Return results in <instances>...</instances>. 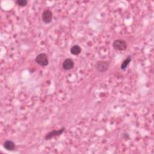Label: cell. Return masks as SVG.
Returning <instances> with one entry per match:
<instances>
[{
	"label": "cell",
	"instance_id": "obj_1",
	"mask_svg": "<svg viewBox=\"0 0 154 154\" xmlns=\"http://www.w3.org/2000/svg\"><path fill=\"white\" fill-rule=\"evenodd\" d=\"M35 61L37 64L41 66H46L49 64L48 56L46 53H40L38 54L35 58Z\"/></svg>",
	"mask_w": 154,
	"mask_h": 154
},
{
	"label": "cell",
	"instance_id": "obj_2",
	"mask_svg": "<svg viewBox=\"0 0 154 154\" xmlns=\"http://www.w3.org/2000/svg\"><path fill=\"white\" fill-rule=\"evenodd\" d=\"M112 47L117 51H125L127 49L128 45L125 40L122 39H117L112 43Z\"/></svg>",
	"mask_w": 154,
	"mask_h": 154
},
{
	"label": "cell",
	"instance_id": "obj_3",
	"mask_svg": "<svg viewBox=\"0 0 154 154\" xmlns=\"http://www.w3.org/2000/svg\"><path fill=\"white\" fill-rule=\"evenodd\" d=\"M109 66V63L106 61H98L95 64L96 69L100 73H103L107 71Z\"/></svg>",
	"mask_w": 154,
	"mask_h": 154
},
{
	"label": "cell",
	"instance_id": "obj_4",
	"mask_svg": "<svg viewBox=\"0 0 154 154\" xmlns=\"http://www.w3.org/2000/svg\"><path fill=\"white\" fill-rule=\"evenodd\" d=\"M65 131V128L63 127L61 128H60L58 130H56V129H54L52 131H51V132H49V133H48L45 137V139L46 140H49L57 136L60 135L61 134H63L64 132V131Z\"/></svg>",
	"mask_w": 154,
	"mask_h": 154
},
{
	"label": "cell",
	"instance_id": "obj_5",
	"mask_svg": "<svg viewBox=\"0 0 154 154\" xmlns=\"http://www.w3.org/2000/svg\"><path fill=\"white\" fill-rule=\"evenodd\" d=\"M52 13L49 10H46L43 11L42 14V20L46 24L51 23L52 22Z\"/></svg>",
	"mask_w": 154,
	"mask_h": 154
},
{
	"label": "cell",
	"instance_id": "obj_6",
	"mask_svg": "<svg viewBox=\"0 0 154 154\" xmlns=\"http://www.w3.org/2000/svg\"><path fill=\"white\" fill-rule=\"evenodd\" d=\"M75 63L72 58H66L62 64V67L65 70H69L74 67Z\"/></svg>",
	"mask_w": 154,
	"mask_h": 154
},
{
	"label": "cell",
	"instance_id": "obj_7",
	"mask_svg": "<svg viewBox=\"0 0 154 154\" xmlns=\"http://www.w3.org/2000/svg\"><path fill=\"white\" fill-rule=\"evenodd\" d=\"M3 146L4 149L8 151H13L16 148L14 143L11 140H6L4 143Z\"/></svg>",
	"mask_w": 154,
	"mask_h": 154
},
{
	"label": "cell",
	"instance_id": "obj_8",
	"mask_svg": "<svg viewBox=\"0 0 154 154\" xmlns=\"http://www.w3.org/2000/svg\"><path fill=\"white\" fill-rule=\"evenodd\" d=\"M81 48L78 45H75L72 46L70 49V53L73 55H78L81 54Z\"/></svg>",
	"mask_w": 154,
	"mask_h": 154
},
{
	"label": "cell",
	"instance_id": "obj_9",
	"mask_svg": "<svg viewBox=\"0 0 154 154\" xmlns=\"http://www.w3.org/2000/svg\"><path fill=\"white\" fill-rule=\"evenodd\" d=\"M131 60H132V58H131V55H128L126 58L122 62L121 66H120V69L122 70H125L126 67H128V66L130 62L131 61Z\"/></svg>",
	"mask_w": 154,
	"mask_h": 154
},
{
	"label": "cell",
	"instance_id": "obj_10",
	"mask_svg": "<svg viewBox=\"0 0 154 154\" xmlns=\"http://www.w3.org/2000/svg\"><path fill=\"white\" fill-rule=\"evenodd\" d=\"M16 3L21 7H25L27 4H28V1L27 0H17L16 1Z\"/></svg>",
	"mask_w": 154,
	"mask_h": 154
},
{
	"label": "cell",
	"instance_id": "obj_11",
	"mask_svg": "<svg viewBox=\"0 0 154 154\" xmlns=\"http://www.w3.org/2000/svg\"><path fill=\"white\" fill-rule=\"evenodd\" d=\"M123 138L124 139H125V140H126V139H128L129 138V135L128 134H124L123 135Z\"/></svg>",
	"mask_w": 154,
	"mask_h": 154
}]
</instances>
